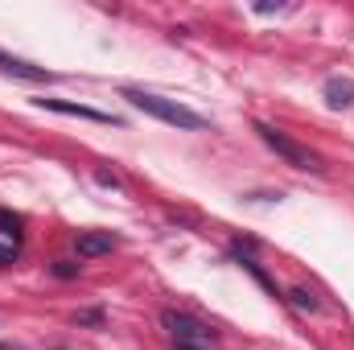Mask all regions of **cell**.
<instances>
[{
	"mask_svg": "<svg viewBox=\"0 0 354 350\" xmlns=\"http://www.w3.org/2000/svg\"><path fill=\"white\" fill-rule=\"evenodd\" d=\"M124 99H128L132 107H140L145 116L161 120V124H174V128H185V132L206 128V116L189 111L185 103H174V99H165V95H153V91H140V87H124Z\"/></svg>",
	"mask_w": 354,
	"mask_h": 350,
	"instance_id": "1",
	"label": "cell"
},
{
	"mask_svg": "<svg viewBox=\"0 0 354 350\" xmlns=\"http://www.w3.org/2000/svg\"><path fill=\"white\" fill-rule=\"evenodd\" d=\"M256 132H260V140H264L268 149L284 161V165H292V169H309V174H326V165H322V157L317 153H309L305 145H297L292 136H284L280 128H272L264 120H256Z\"/></svg>",
	"mask_w": 354,
	"mask_h": 350,
	"instance_id": "2",
	"label": "cell"
},
{
	"mask_svg": "<svg viewBox=\"0 0 354 350\" xmlns=\"http://www.w3.org/2000/svg\"><path fill=\"white\" fill-rule=\"evenodd\" d=\"M161 326L174 334L177 347H202V342H214V330L189 313H177V309H161Z\"/></svg>",
	"mask_w": 354,
	"mask_h": 350,
	"instance_id": "3",
	"label": "cell"
},
{
	"mask_svg": "<svg viewBox=\"0 0 354 350\" xmlns=\"http://www.w3.org/2000/svg\"><path fill=\"white\" fill-rule=\"evenodd\" d=\"M115 248H120V235H111V231H79V239H75V252H79L83 260L111 256Z\"/></svg>",
	"mask_w": 354,
	"mask_h": 350,
	"instance_id": "4",
	"label": "cell"
},
{
	"mask_svg": "<svg viewBox=\"0 0 354 350\" xmlns=\"http://www.w3.org/2000/svg\"><path fill=\"white\" fill-rule=\"evenodd\" d=\"M37 107H46V111H58V116H79V120H95V124H120L115 116H107V111H95V107H83V103H66V99H33Z\"/></svg>",
	"mask_w": 354,
	"mask_h": 350,
	"instance_id": "5",
	"label": "cell"
},
{
	"mask_svg": "<svg viewBox=\"0 0 354 350\" xmlns=\"http://www.w3.org/2000/svg\"><path fill=\"white\" fill-rule=\"evenodd\" d=\"M0 71H4V75H12V79H25V83H50V79H54L46 66H33V62L12 58V54H4V50H0Z\"/></svg>",
	"mask_w": 354,
	"mask_h": 350,
	"instance_id": "6",
	"label": "cell"
},
{
	"mask_svg": "<svg viewBox=\"0 0 354 350\" xmlns=\"http://www.w3.org/2000/svg\"><path fill=\"white\" fill-rule=\"evenodd\" d=\"M326 103H330V107H351L354 83L351 79H326Z\"/></svg>",
	"mask_w": 354,
	"mask_h": 350,
	"instance_id": "7",
	"label": "cell"
},
{
	"mask_svg": "<svg viewBox=\"0 0 354 350\" xmlns=\"http://www.w3.org/2000/svg\"><path fill=\"white\" fill-rule=\"evenodd\" d=\"M284 301H292L301 313H317V309H322V301H317L309 288H288V297H284Z\"/></svg>",
	"mask_w": 354,
	"mask_h": 350,
	"instance_id": "8",
	"label": "cell"
},
{
	"mask_svg": "<svg viewBox=\"0 0 354 350\" xmlns=\"http://www.w3.org/2000/svg\"><path fill=\"white\" fill-rule=\"evenodd\" d=\"M0 235H8L12 243H17V235H21V214H12L8 206H0Z\"/></svg>",
	"mask_w": 354,
	"mask_h": 350,
	"instance_id": "9",
	"label": "cell"
},
{
	"mask_svg": "<svg viewBox=\"0 0 354 350\" xmlns=\"http://www.w3.org/2000/svg\"><path fill=\"white\" fill-rule=\"evenodd\" d=\"M103 322H107V317H103V309H79V313H75V326H91V330H103Z\"/></svg>",
	"mask_w": 354,
	"mask_h": 350,
	"instance_id": "10",
	"label": "cell"
},
{
	"mask_svg": "<svg viewBox=\"0 0 354 350\" xmlns=\"http://www.w3.org/2000/svg\"><path fill=\"white\" fill-rule=\"evenodd\" d=\"M58 280H71V276H79V264H71V260H54V268H50Z\"/></svg>",
	"mask_w": 354,
	"mask_h": 350,
	"instance_id": "11",
	"label": "cell"
},
{
	"mask_svg": "<svg viewBox=\"0 0 354 350\" xmlns=\"http://www.w3.org/2000/svg\"><path fill=\"white\" fill-rule=\"evenodd\" d=\"M17 264V243H0V268Z\"/></svg>",
	"mask_w": 354,
	"mask_h": 350,
	"instance_id": "12",
	"label": "cell"
},
{
	"mask_svg": "<svg viewBox=\"0 0 354 350\" xmlns=\"http://www.w3.org/2000/svg\"><path fill=\"white\" fill-rule=\"evenodd\" d=\"M95 181H99V185H120V177L107 174V169H99V174H95Z\"/></svg>",
	"mask_w": 354,
	"mask_h": 350,
	"instance_id": "13",
	"label": "cell"
},
{
	"mask_svg": "<svg viewBox=\"0 0 354 350\" xmlns=\"http://www.w3.org/2000/svg\"><path fill=\"white\" fill-rule=\"evenodd\" d=\"M256 12H280V4H272V0H260V4H256Z\"/></svg>",
	"mask_w": 354,
	"mask_h": 350,
	"instance_id": "14",
	"label": "cell"
},
{
	"mask_svg": "<svg viewBox=\"0 0 354 350\" xmlns=\"http://www.w3.org/2000/svg\"><path fill=\"white\" fill-rule=\"evenodd\" d=\"M0 350H21V347H12V342H0Z\"/></svg>",
	"mask_w": 354,
	"mask_h": 350,
	"instance_id": "15",
	"label": "cell"
}]
</instances>
